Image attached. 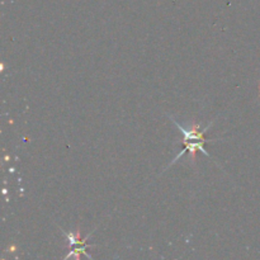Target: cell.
<instances>
[{"mask_svg":"<svg viewBox=\"0 0 260 260\" xmlns=\"http://www.w3.org/2000/svg\"><path fill=\"white\" fill-rule=\"evenodd\" d=\"M172 121L174 122L175 124H177V127H178V128H179V131L182 132L183 136H184V137H183V145H184V149H183L182 151H180V154L178 155V156L175 157L174 160H173L172 164H174L175 161H178V160H179L180 157H182L183 155H184L187 151L190 152V157H193V161H194V159H196V152H197V151L203 152V154H205L206 156L210 157V155H208V152L206 151L205 147H203V146H205L206 142H208V140L205 139V136H203V134H205V132L207 131L208 128H210V126H211V124H212V123L208 124L207 128H206L205 131L202 132V131H200L201 126H200V124H198V123L192 124V126H190V128L187 129V128H184V127L180 126V124L178 123L177 121H174V119H173V118H172Z\"/></svg>","mask_w":260,"mask_h":260,"instance_id":"cell-1","label":"cell"},{"mask_svg":"<svg viewBox=\"0 0 260 260\" xmlns=\"http://www.w3.org/2000/svg\"><path fill=\"white\" fill-rule=\"evenodd\" d=\"M62 234L65 235L66 240L69 241V246H70V249L75 246V249L70 250V253L65 256V259H69L70 256H75V258L79 259L81 254H84L86 258L91 259V255H89L88 251H86V249H88L89 246L86 245V240L89 239L90 234H89L85 239L80 238V233H79V231H76V233H65V231H62Z\"/></svg>","mask_w":260,"mask_h":260,"instance_id":"cell-2","label":"cell"}]
</instances>
